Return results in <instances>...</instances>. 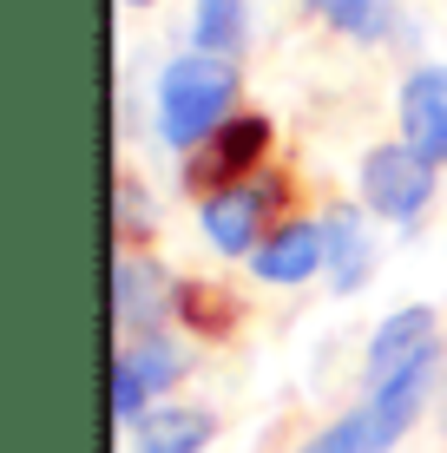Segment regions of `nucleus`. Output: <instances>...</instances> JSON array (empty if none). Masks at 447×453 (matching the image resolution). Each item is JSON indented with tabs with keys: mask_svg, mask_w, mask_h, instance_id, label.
<instances>
[{
	"mask_svg": "<svg viewBox=\"0 0 447 453\" xmlns=\"http://www.w3.org/2000/svg\"><path fill=\"white\" fill-rule=\"evenodd\" d=\"M191 34H197V53H237L243 46V0H197V20H191Z\"/></svg>",
	"mask_w": 447,
	"mask_h": 453,
	"instance_id": "ddd939ff",
	"label": "nucleus"
},
{
	"mask_svg": "<svg viewBox=\"0 0 447 453\" xmlns=\"http://www.w3.org/2000/svg\"><path fill=\"white\" fill-rule=\"evenodd\" d=\"M322 263H329L322 224H283V230H270V237L250 250V270L264 276V283H303V276H316Z\"/></svg>",
	"mask_w": 447,
	"mask_h": 453,
	"instance_id": "1a4fd4ad",
	"label": "nucleus"
},
{
	"mask_svg": "<svg viewBox=\"0 0 447 453\" xmlns=\"http://www.w3.org/2000/svg\"><path fill=\"white\" fill-rule=\"evenodd\" d=\"M362 197H368V211L414 224L428 211V197H435V158H421L408 138L402 145H375L362 158Z\"/></svg>",
	"mask_w": 447,
	"mask_h": 453,
	"instance_id": "7ed1b4c3",
	"label": "nucleus"
},
{
	"mask_svg": "<svg viewBox=\"0 0 447 453\" xmlns=\"http://www.w3.org/2000/svg\"><path fill=\"white\" fill-rule=\"evenodd\" d=\"M145 408H151V388L112 355V420H119V427H138V420H145Z\"/></svg>",
	"mask_w": 447,
	"mask_h": 453,
	"instance_id": "dca6fc26",
	"label": "nucleus"
},
{
	"mask_svg": "<svg viewBox=\"0 0 447 453\" xmlns=\"http://www.w3.org/2000/svg\"><path fill=\"white\" fill-rule=\"evenodd\" d=\"M230 99H237V73H230V59H218V53L172 59L165 80H158V132H165V145L191 151L197 138H211L224 125Z\"/></svg>",
	"mask_w": 447,
	"mask_h": 453,
	"instance_id": "f257e3e1",
	"label": "nucleus"
},
{
	"mask_svg": "<svg viewBox=\"0 0 447 453\" xmlns=\"http://www.w3.org/2000/svg\"><path fill=\"white\" fill-rule=\"evenodd\" d=\"M119 362H126V368L138 374V381L151 388V395H158V388H172L178 374H184V355L172 349V342H138V349H126Z\"/></svg>",
	"mask_w": 447,
	"mask_h": 453,
	"instance_id": "2eb2a0df",
	"label": "nucleus"
},
{
	"mask_svg": "<svg viewBox=\"0 0 447 453\" xmlns=\"http://www.w3.org/2000/svg\"><path fill=\"white\" fill-rule=\"evenodd\" d=\"M428 355H435V309H395L389 322L368 342V395L389 381H408V374H428Z\"/></svg>",
	"mask_w": 447,
	"mask_h": 453,
	"instance_id": "20e7f679",
	"label": "nucleus"
},
{
	"mask_svg": "<svg viewBox=\"0 0 447 453\" xmlns=\"http://www.w3.org/2000/svg\"><path fill=\"white\" fill-rule=\"evenodd\" d=\"M316 20H329L349 40H381L389 34V0H303Z\"/></svg>",
	"mask_w": 447,
	"mask_h": 453,
	"instance_id": "f8f14e48",
	"label": "nucleus"
},
{
	"mask_svg": "<svg viewBox=\"0 0 447 453\" xmlns=\"http://www.w3.org/2000/svg\"><path fill=\"white\" fill-rule=\"evenodd\" d=\"M402 132L421 158L447 165V66H421L402 86Z\"/></svg>",
	"mask_w": 447,
	"mask_h": 453,
	"instance_id": "6e6552de",
	"label": "nucleus"
},
{
	"mask_svg": "<svg viewBox=\"0 0 447 453\" xmlns=\"http://www.w3.org/2000/svg\"><path fill=\"white\" fill-rule=\"evenodd\" d=\"M322 237H329V283L335 289H356L368 276V237H362V217L356 211H329V224H322Z\"/></svg>",
	"mask_w": 447,
	"mask_h": 453,
	"instance_id": "9b49d317",
	"label": "nucleus"
},
{
	"mask_svg": "<svg viewBox=\"0 0 447 453\" xmlns=\"http://www.w3.org/2000/svg\"><path fill=\"white\" fill-rule=\"evenodd\" d=\"M204 441H211L204 408H151L132 427V453H197Z\"/></svg>",
	"mask_w": 447,
	"mask_h": 453,
	"instance_id": "9d476101",
	"label": "nucleus"
},
{
	"mask_svg": "<svg viewBox=\"0 0 447 453\" xmlns=\"http://www.w3.org/2000/svg\"><path fill=\"white\" fill-rule=\"evenodd\" d=\"M264 145H270V119H224L211 132V145L191 158V184L197 191H230L243 171L264 158Z\"/></svg>",
	"mask_w": 447,
	"mask_h": 453,
	"instance_id": "423d86ee",
	"label": "nucleus"
},
{
	"mask_svg": "<svg viewBox=\"0 0 447 453\" xmlns=\"http://www.w3.org/2000/svg\"><path fill=\"white\" fill-rule=\"evenodd\" d=\"M126 7H151V0H126Z\"/></svg>",
	"mask_w": 447,
	"mask_h": 453,
	"instance_id": "f3484780",
	"label": "nucleus"
},
{
	"mask_svg": "<svg viewBox=\"0 0 447 453\" xmlns=\"http://www.w3.org/2000/svg\"><path fill=\"white\" fill-rule=\"evenodd\" d=\"M421 395H428V374H408V381L375 388L356 414L335 420V427H322L303 453H389V447L408 434V420H414V408H421Z\"/></svg>",
	"mask_w": 447,
	"mask_h": 453,
	"instance_id": "f03ea898",
	"label": "nucleus"
},
{
	"mask_svg": "<svg viewBox=\"0 0 447 453\" xmlns=\"http://www.w3.org/2000/svg\"><path fill=\"white\" fill-rule=\"evenodd\" d=\"M172 276L158 270V263H145V257H119V270H112V322L126 335H145V329H158L165 316H172Z\"/></svg>",
	"mask_w": 447,
	"mask_h": 453,
	"instance_id": "0eeeda50",
	"label": "nucleus"
},
{
	"mask_svg": "<svg viewBox=\"0 0 447 453\" xmlns=\"http://www.w3.org/2000/svg\"><path fill=\"white\" fill-rule=\"evenodd\" d=\"M276 184H230V191L204 197V237L230 250V257H250L257 237H264V217L276 211Z\"/></svg>",
	"mask_w": 447,
	"mask_h": 453,
	"instance_id": "39448f33",
	"label": "nucleus"
},
{
	"mask_svg": "<svg viewBox=\"0 0 447 453\" xmlns=\"http://www.w3.org/2000/svg\"><path fill=\"white\" fill-rule=\"evenodd\" d=\"M178 316L191 322L197 335H224L230 322H237V303H230L224 289H204V283H184V289H178Z\"/></svg>",
	"mask_w": 447,
	"mask_h": 453,
	"instance_id": "4468645a",
	"label": "nucleus"
}]
</instances>
